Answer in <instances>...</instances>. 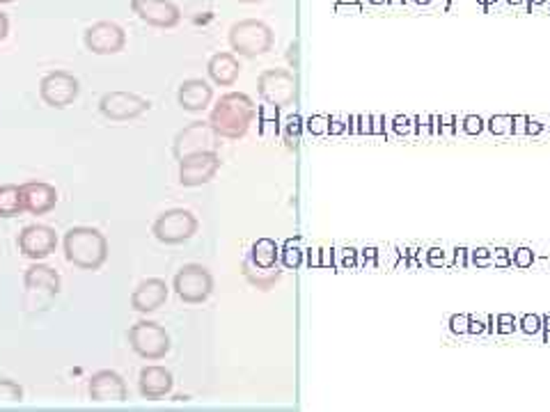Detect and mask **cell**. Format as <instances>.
<instances>
[{
    "label": "cell",
    "instance_id": "6da1fadb",
    "mask_svg": "<svg viewBox=\"0 0 550 412\" xmlns=\"http://www.w3.org/2000/svg\"><path fill=\"white\" fill-rule=\"evenodd\" d=\"M254 119V103L243 92H227L218 98V103L211 108L209 124L220 138L239 140L248 133Z\"/></svg>",
    "mask_w": 550,
    "mask_h": 412
},
{
    "label": "cell",
    "instance_id": "7a4b0ae2",
    "mask_svg": "<svg viewBox=\"0 0 550 412\" xmlns=\"http://www.w3.org/2000/svg\"><path fill=\"white\" fill-rule=\"evenodd\" d=\"M62 245L67 261L80 270H99L108 259V241L94 227H71Z\"/></svg>",
    "mask_w": 550,
    "mask_h": 412
},
{
    "label": "cell",
    "instance_id": "3957f363",
    "mask_svg": "<svg viewBox=\"0 0 550 412\" xmlns=\"http://www.w3.org/2000/svg\"><path fill=\"white\" fill-rule=\"evenodd\" d=\"M273 41H275L273 30L264 21L243 19L236 21L229 28V46H232L234 53H239L243 57H257L268 53L273 48Z\"/></svg>",
    "mask_w": 550,
    "mask_h": 412
},
{
    "label": "cell",
    "instance_id": "277c9868",
    "mask_svg": "<svg viewBox=\"0 0 550 412\" xmlns=\"http://www.w3.org/2000/svg\"><path fill=\"white\" fill-rule=\"evenodd\" d=\"M129 344L138 358L143 360H163L170 353V334L166 328L154 321L140 318L129 328Z\"/></svg>",
    "mask_w": 550,
    "mask_h": 412
},
{
    "label": "cell",
    "instance_id": "5b68a950",
    "mask_svg": "<svg viewBox=\"0 0 550 412\" xmlns=\"http://www.w3.org/2000/svg\"><path fill=\"white\" fill-rule=\"evenodd\" d=\"M257 92L266 105L289 108L296 101V76L289 69H266L257 78Z\"/></svg>",
    "mask_w": 550,
    "mask_h": 412
},
{
    "label": "cell",
    "instance_id": "8992f818",
    "mask_svg": "<svg viewBox=\"0 0 550 412\" xmlns=\"http://www.w3.org/2000/svg\"><path fill=\"white\" fill-rule=\"evenodd\" d=\"M198 218L188 209H170L154 220L152 234L156 236V241L166 245H179L198 234Z\"/></svg>",
    "mask_w": 550,
    "mask_h": 412
},
{
    "label": "cell",
    "instance_id": "52a82bcc",
    "mask_svg": "<svg viewBox=\"0 0 550 412\" xmlns=\"http://www.w3.org/2000/svg\"><path fill=\"white\" fill-rule=\"evenodd\" d=\"M172 288L184 302L200 304L213 291V275L202 263H186L177 270L175 279H172Z\"/></svg>",
    "mask_w": 550,
    "mask_h": 412
},
{
    "label": "cell",
    "instance_id": "ba28073f",
    "mask_svg": "<svg viewBox=\"0 0 550 412\" xmlns=\"http://www.w3.org/2000/svg\"><path fill=\"white\" fill-rule=\"evenodd\" d=\"M218 147H220V135L211 128L209 122H191L186 128L177 133L172 152H175L177 161H182L193 154L218 152Z\"/></svg>",
    "mask_w": 550,
    "mask_h": 412
},
{
    "label": "cell",
    "instance_id": "9c48e42d",
    "mask_svg": "<svg viewBox=\"0 0 550 412\" xmlns=\"http://www.w3.org/2000/svg\"><path fill=\"white\" fill-rule=\"evenodd\" d=\"M80 82L69 71H51L39 80V96L51 108H67L78 98Z\"/></svg>",
    "mask_w": 550,
    "mask_h": 412
},
{
    "label": "cell",
    "instance_id": "30bf717a",
    "mask_svg": "<svg viewBox=\"0 0 550 412\" xmlns=\"http://www.w3.org/2000/svg\"><path fill=\"white\" fill-rule=\"evenodd\" d=\"M150 108H152V103L147 101L145 96L136 94V92H122V89L103 94L101 101H99V112L106 119H113V122L136 119V117H140V115H145Z\"/></svg>",
    "mask_w": 550,
    "mask_h": 412
},
{
    "label": "cell",
    "instance_id": "8fae6325",
    "mask_svg": "<svg viewBox=\"0 0 550 412\" xmlns=\"http://www.w3.org/2000/svg\"><path fill=\"white\" fill-rule=\"evenodd\" d=\"M85 48L94 55H115L124 51L126 32L115 21H96L85 30Z\"/></svg>",
    "mask_w": 550,
    "mask_h": 412
},
{
    "label": "cell",
    "instance_id": "7c38bea8",
    "mask_svg": "<svg viewBox=\"0 0 550 412\" xmlns=\"http://www.w3.org/2000/svg\"><path fill=\"white\" fill-rule=\"evenodd\" d=\"M220 170V156L218 152H204L193 154L179 161V184L186 188H198L209 184Z\"/></svg>",
    "mask_w": 550,
    "mask_h": 412
},
{
    "label": "cell",
    "instance_id": "4fadbf2b",
    "mask_svg": "<svg viewBox=\"0 0 550 412\" xmlns=\"http://www.w3.org/2000/svg\"><path fill=\"white\" fill-rule=\"evenodd\" d=\"M57 247V234L48 225H28L19 234V252L32 261H42Z\"/></svg>",
    "mask_w": 550,
    "mask_h": 412
},
{
    "label": "cell",
    "instance_id": "5bb4252c",
    "mask_svg": "<svg viewBox=\"0 0 550 412\" xmlns=\"http://www.w3.org/2000/svg\"><path fill=\"white\" fill-rule=\"evenodd\" d=\"M131 10L154 28H175L182 21V10L172 0H131Z\"/></svg>",
    "mask_w": 550,
    "mask_h": 412
},
{
    "label": "cell",
    "instance_id": "9a60e30c",
    "mask_svg": "<svg viewBox=\"0 0 550 412\" xmlns=\"http://www.w3.org/2000/svg\"><path fill=\"white\" fill-rule=\"evenodd\" d=\"M87 394L94 403H110V401L122 403V401L129 399V387H126V381L117 374V371L101 369L89 378Z\"/></svg>",
    "mask_w": 550,
    "mask_h": 412
},
{
    "label": "cell",
    "instance_id": "2e32d148",
    "mask_svg": "<svg viewBox=\"0 0 550 412\" xmlns=\"http://www.w3.org/2000/svg\"><path fill=\"white\" fill-rule=\"evenodd\" d=\"M168 293H170V288L161 277L143 279V282L136 286V291L131 293V309L138 311V314H152V311L166 304Z\"/></svg>",
    "mask_w": 550,
    "mask_h": 412
},
{
    "label": "cell",
    "instance_id": "e0dca14e",
    "mask_svg": "<svg viewBox=\"0 0 550 412\" xmlns=\"http://www.w3.org/2000/svg\"><path fill=\"white\" fill-rule=\"evenodd\" d=\"M21 200H23V211L26 213L44 216V213L55 209L57 191H55V186L46 184V181H28V184H21Z\"/></svg>",
    "mask_w": 550,
    "mask_h": 412
},
{
    "label": "cell",
    "instance_id": "ac0fdd59",
    "mask_svg": "<svg viewBox=\"0 0 550 412\" xmlns=\"http://www.w3.org/2000/svg\"><path fill=\"white\" fill-rule=\"evenodd\" d=\"M175 387V378L172 374L161 365H150L140 369V376H138V390H140V397L147 401H159L163 397H168Z\"/></svg>",
    "mask_w": 550,
    "mask_h": 412
},
{
    "label": "cell",
    "instance_id": "d6986e66",
    "mask_svg": "<svg viewBox=\"0 0 550 412\" xmlns=\"http://www.w3.org/2000/svg\"><path fill=\"white\" fill-rule=\"evenodd\" d=\"M213 98V87L202 78H188L179 85L177 101L188 112H202L209 108Z\"/></svg>",
    "mask_w": 550,
    "mask_h": 412
},
{
    "label": "cell",
    "instance_id": "ffe728a7",
    "mask_svg": "<svg viewBox=\"0 0 550 412\" xmlns=\"http://www.w3.org/2000/svg\"><path fill=\"white\" fill-rule=\"evenodd\" d=\"M23 284H26L28 291H42L46 295H57L60 293V275L57 270L46 266V263L32 261L30 266L23 273Z\"/></svg>",
    "mask_w": 550,
    "mask_h": 412
},
{
    "label": "cell",
    "instance_id": "44dd1931",
    "mask_svg": "<svg viewBox=\"0 0 550 412\" xmlns=\"http://www.w3.org/2000/svg\"><path fill=\"white\" fill-rule=\"evenodd\" d=\"M207 73L216 85L229 87L239 80L241 64L232 53H216V55H211V60L207 64Z\"/></svg>",
    "mask_w": 550,
    "mask_h": 412
},
{
    "label": "cell",
    "instance_id": "7402d4cb",
    "mask_svg": "<svg viewBox=\"0 0 550 412\" xmlns=\"http://www.w3.org/2000/svg\"><path fill=\"white\" fill-rule=\"evenodd\" d=\"M254 266L261 268H273L277 266V259H280V247L273 241V238H257L250 247V257H248Z\"/></svg>",
    "mask_w": 550,
    "mask_h": 412
},
{
    "label": "cell",
    "instance_id": "603a6c76",
    "mask_svg": "<svg viewBox=\"0 0 550 412\" xmlns=\"http://www.w3.org/2000/svg\"><path fill=\"white\" fill-rule=\"evenodd\" d=\"M243 275H245V279H248V282H250L252 286L261 288V291H268V288L273 286V284L277 282V279H280L282 270L277 268V266H273V268L254 266V263L248 259V261L243 263Z\"/></svg>",
    "mask_w": 550,
    "mask_h": 412
},
{
    "label": "cell",
    "instance_id": "cb8c5ba5",
    "mask_svg": "<svg viewBox=\"0 0 550 412\" xmlns=\"http://www.w3.org/2000/svg\"><path fill=\"white\" fill-rule=\"evenodd\" d=\"M23 213L21 186L3 184L0 186V218H14Z\"/></svg>",
    "mask_w": 550,
    "mask_h": 412
},
{
    "label": "cell",
    "instance_id": "d4e9b609",
    "mask_svg": "<svg viewBox=\"0 0 550 412\" xmlns=\"http://www.w3.org/2000/svg\"><path fill=\"white\" fill-rule=\"evenodd\" d=\"M23 387L10 378H0V403H21Z\"/></svg>",
    "mask_w": 550,
    "mask_h": 412
},
{
    "label": "cell",
    "instance_id": "484cf974",
    "mask_svg": "<svg viewBox=\"0 0 550 412\" xmlns=\"http://www.w3.org/2000/svg\"><path fill=\"white\" fill-rule=\"evenodd\" d=\"M486 126H489L491 133L498 135V138L512 135L514 133V115H493Z\"/></svg>",
    "mask_w": 550,
    "mask_h": 412
},
{
    "label": "cell",
    "instance_id": "4316f807",
    "mask_svg": "<svg viewBox=\"0 0 550 412\" xmlns=\"http://www.w3.org/2000/svg\"><path fill=\"white\" fill-rule=\"evenodd\" d=\"M301 247L296 241H287L284 252H282V263L287 268H298L301 266Z\"/></svg>",
    "mask_w": 550,
    "mask_h": 412
},
{
    "label": "cell",
    "instance_id": "83f0119b",
    "mask_svg": "<svg viewBox=\"0 0 550 412\" xmlns=\"http://www.w3.org/2000/svg\"><path fill=\"white\" fill-rule=\"evenodd\" d=\"M461 126H463V133H465V135H472V138H475V135H479L482 131H484L486 122H484L479 115H465Z\"/></svg>",
    "mask_w": 550,
    "mask_h": 412
},
{
    "label": "cell",
    "instance_id": "f1b7e54d",
    "mask_svg": "<svg viewBox=\"0 0 550 412\" xmlns=\"http://www.w3.org/2000/svg\"><path fill=\"white\" fill-rule=\"evenodd\" d=\"M470 263L477 268H489L493 266V252L486 250V247H477V250L470 252Z\"/></svg>",
    "mask_w": 550,
    "mask_h": 412
},
{
    "label": "cell",
    "instance_id": "f546056e",
    "mask_svg": "<svg viewBox=\"0 0 550 412\" xmlns=\"http://www.w3.org/2000/svg\"><path fill=\"white\" fill-rule=\"evenodd\" d=\"M516 328H519V321L514 314H500L495 318V332L500 334H512Z\"/></svg>",
    "mask_w": 550,
    "mask_h": 412
},
{
    "label": "cell",
    "instance_id": "4dcf8cb0",
    "mask_svg": "<svg viewBox=\"0 0 550 412\" xmlns=\"http://www.w3.org/2000/svg\"><path fill=\"white\" fill-rule=\"evenodd\" d=\"M535 252L530 250V247H519V250L514 252V257H512V261H514V266H519V268H530L532 263H535Z\"/></svg>",
    "mask_w": 550,
    "mask_h": 412
},
{
    "label": "cell",
    "instance_id": "1f68e13d",
    "mask_svg": "<svg viewBox=\"0 0 550 412\" xmlns=\"http://www.w3.org/2000/svg\"><path fill=\"white\" fill-rule=\"evenodd\" d=\"M413 128H415L413 117H406V115H397V117H392V131H395L397 135H408Z\"/></svg>",
    "mask_w": 550,
    "mask_h": 412
},
{
    "label": "cell",
    "instance_id": "d6a6232c",
    "mask_svg": "<svg viewBox=\"0 0 550 412\" xmlns=\"http://www.w3.org/2000/svg\"><path fill=\"white\" fill-rule=\"evenodd\" d=\"M521 330L525 334H539L541 332V316L539 314H525L521 318Z\"/></svg>",
    "mask_w": 550,
    "mask_h": 412
},
{
    "label": "cell",
    "instance_id": "836d02e7",
    "mask_svg": "<svg viewBox=\"0 0 550 412\" xmlns=\"http://www.w3.org/2000/svg\"><path fill=\"white\" fill-rule=\"evenodd\" d=\"M468 321H470V314H454L449 318V330L456 337L468 334Z\"/></svg>",
    "mask_w": 550,
    "mask_h": 412
},
{
    "label": "cell",
    "instance_id": "e575fe53",
    "mask_svg": "<svg viewBox=\"0 0 550 412\" xmlns=\"http://www.w3.org/2000/svg\"><path fill=\"white\" fill-rule=\"evenodd\" d=\"M456 117L454 115H440L438 117V133L440 135H454L456 131Z\"/></svg>",
    "mask_w": 550,
    "mask_h": 412
},
{
    "label": "cell",
    "instance_id": "d590c367",
    "mask_svg": "<svg viewBox=\"0 0 550 412\" xmlns=\"http://www.w3.org/2000/svg\"><path fill=\"white\" fill-rule=\"evenodd\" d=\"M298 133H301V119H298V117H291L289 124H287V142H289V147H296Z\"/></svg>",
    "mask_w": 550,
    "mask_h": 412
},
{
    "label": "cell",
    "instance_id": "8d00e7d4",
    "mask_svg": "<svg viewBox=\"0 0 550 412\" xmlns=\"http://www.w3.org/2000/svg\"><path fill=\"white\" fill-rule=\"evenodd\" d=\"M426 263H429L431 268L445 266V250H440V247H431V250L426 252Z\"/></svg>",
    "mask_w": 550,
    "mask_h": 412
},
{
    "label": "cell",
    "instance_id": "74e56055",
    "mask_svg": "<svg viewBox=\"0 0 550 412\" xmlns=\"http://www.w3.org/2000/svg\"><path fill=\"white\" fill-rule=\"evenodd\" d=\"M493 263H495V268H509V266H514V261H512V257H509L507 247H498L495 254H493Z\"/></svg>",
    "mask_w": 550,
    "mask_h": 412
},
{
    "label": "cell",
    "instance_id": "f35d334b",
    "mask_svg": "<svg viewBox=\"0 0 550 412\" xmlns=\"http://www.w3.org/2000/svg\"><path fill=\"white\" fill-rule=\"evenodd\" d=\"M454 266L458 268L470 266V250H468V247H456L454 250Z\"/></svg>",
    "mask_w": 550,
    "mask_h": 412
},
{
    "label": "cell",
    "instance_id": "ab89813d",
    "mask_svg": "<svg viewBox=\"0 0 550 412\" xmlns=\"http://www.w3.org/2000/svg\"><path fill=\"white\" fill-rule=\"evenodd\" d=\"M484 332H486V323L470 316V321H468V334H484Z\"/></svg>",
    "mask_w": 550,
    "mask_h": 412
},
{
    "label": "cell",
    "instance_id": "60d3db41",
    "mask_svg": "<svg viewBox=\"0 0 550 412\" xmlns=\"http://www.w3.org/2000/svg\"><path fill=\"white\" fill-rule=\"evenodd\" d=\"M310 131H312V133H326V131H328V119L326 117H312L310 119Z\"/></svg>",
    "mask_w": 550,
    "mask_h": 412
},
{
    "label": "cell",
    "instance_id": "b9f144b4",
    "mask_svg": "<svg viewBox=\"0 0 550 412\" xmlns=\"http://www.w3.org/2000/svg\"><path fill=\"white\" fill-rule=\"evenodd\" d=\"M528 115H514V133L525 135V126H528Z\"/></svg>",
    "mask_w": 550,
    "mask_h": 412
},
{
    "label": "cell",
    "instance_id": "7bdbcfd3",
    "mask_svg": "<svg viewBox=\"0 0 550 412\" xmlns=\"http://www.w3.org/2000/svg\"><path fill=\"white\" fill-rule=\"evenodd\" d=\"M544 133V124L537 119H528V126H525V135H541Z\"/></svg>",
    "mask_w": 550,
    "mask_h": 412
},
{
    "label": "cell",
    "instance_id": "ee69618b",
    "mask_svg": "<svg viewBox=\"0 0 550 412\" xmlns=\"http://www.w3.org/2000/svg\"><path fill=\"white\" fill-rule=\"evenodd\" d=\"M7 35H10V19L5 12H0V41H5Z\"/></svg>",
    "mask_w": 550,
    "mask_h": 412
},
{
    "label": "cell",
    "instance_id": "f6af8a7d",
    "mask_svg": "<svg viewBox=\"0 0 550 412\" xmlns=\"http://www.w3.org/2000/svg\"><path fill=\"white\" fill-rule=\"evenodd\" d=\"M363 257H365V263L369 261V263H379V250H376V247H365L363 250Z\"/></svg>",
    "mask_w": 550,
    "mask_h": 412
},
{
    "label": "cell",
    "instance_id": "bcb514c9",
    "mask_svg": "<svg viewBox=\"0 0 550 412\" xmlns=\"http://www.w3.org/2000/svg\"><path fill=\"white\" fill-rule=\"evenodd\" d=\"M369 119H372V135H383L385 133V126H383L385 117H369Z\"/></svg>",
    "mask_w": 550,
    "mask_h": 412
},
{
    "label": "cell",
    "instance_id": "7dc6e473",
    "mask_svg": "<svg viewBox=\"0 0 550 412\" xmlns=\"http://www.w3.org/2000/svg\"><path fill=\"white\" fill-rule=\"evenodd\" d=\"M356 259H358V252L353 250V247H349V250H344V266L353 268V266H356Z\"/></svg>",
    "mask_w": 550,
    "mask_h": 412
},
{
    "label": "cell",
    "instance_id": "c3c4849f",
    "mask_svg": "<svg viewBox=\"0 0 550 412\" xmlns=\"http://www.w3.org/2000/svg\"><path fill=\"white\" fill-rule=\"evenodd\" d=\"M541 330H544V339H550V314L541 316Z\"/></svg>",
    "mask_w": 550,
    "mask_h": 412
},
{
    "label": "cell",
    "instance_id": "681fc988",
    "mask_svg": "<svg viewBox=\"0 0 550 412\" xmlns=\"http://www.w3.org/2000/svg\"><path fill=\"white\" fill-rule=\"evenodd\" d=\"M486 332H491V334L495 332V316H493V314L486 316Z\"/></svg>",
    "mask_w": 550,
    "mask_h": 412
},
{
    "label": "cell",
    "instance_id": "f907efd6",
    "mask_svg": "<svg viewBox=\"0 0 550 412\" xmlns=\"http://www.w3.org/2000/svg\"><path fill=\"white\" fill-rule=\"evenodd\" d=\"M328 128H331L333 133H342V131H344V124H342V122H333V126H328Z\"/></svg>",
    "mask_w": 550,
    "mask_h": 412
},
{
    "label": "cell",
    "instance_id": "816d5d0a",
    "mask_svg": "<svg viewBox=\"0 0 550 412\" xmlns=\"http://www.w3.org/2000/svg\"><path fill=\"white\" fill-rule=\"evenodd\" d=\"M477 3H479V5L484 7V10H489V7H491V5H495V3H498V0H477Z\"/></svg>",
    "mask_w": 550,
    "mask_h": 412
},
{
    "label": "cell",
    "instance_id": "f5cc1de1",
    "mask_svg": "<svg viewBox=\"0 0 550 412\" xmlns=\"http://www.w3.org/2000/svg\"><path fill=\"white\" fill-rule=\"evenodd\" d=\"M528 3H530V12H532V5H546L548 0H528Z\"/></svg>",
    "mask_w": 550,
    "mask_h": 412
},
{
    "label": "cell",
    "instance_id": "db71d44e",
    "mask_svg": "<svg viewBox=\"0 0 550 412\" xmlns=\"http://www.w3.org/2000/svg\"><path fill=\"white\" fill-rule=\"evenodd\" d=\"M369 3H374V5H383V3H388V0H369Z\"/></svg>",
    "mask_w": 550,
    "mask_h": 412
},
{
    "label": "cell",
    "instance_id": "11a10c76",
    "mask_svg": "<svg viewBox=\"0 0 550 412\" xmlns=\"http://www.w3.org/2000/svg\"><path fill=\"white\" fill-rule=\"evenodd\" d=\"M507 3H509V5H521L523 0H507Z\"/></svg>",
    "mask_w": 550,
    "mask_h": 412
},
{
    "label": "cell",
    "instance_id": "9f6ffc18",
    "mask_svg": "<svg viewBox=\"0 0 550 412\" xmlns=\"http://www.w3.org/2000/svg\"><path fill=\"white\" fill-rule=\"evenodd\" d=\"M415 3H417V5H429L431 0H415Z\"/></svg>",
    "mask_w": 550,
    "mask_h": 412
},
{
    "label": "cell",
    "instance_id": "6f0895ef",
    "mask_svg": "<svg viewBox=\"0 0 550 412\" xmlns=\"http://www.w3.org/2000/svg\"><path fill=\"white\" fill-rule=\"evenodd\" d=\"M10 3H16V0H0V5H10Z\"/></svg>",
    "mask_w": 550,
    "mask_h": 412
},
{
    "label": "cell",
    "instance_id": "680465c9",
    "mask_svg": "<svg viewBox=\"0 0 550 412\" xmlns=\"http://www.w3.org/2000/svg\"><path fill=\"white\" fill-rule=\"evenodd\" d=\"M388 3H392V5H401V3H404V0H388Z\"/></svg>",
    "mask_w": 550,
    "mask_h": 412
},
{
    "label": "cell",
    "instance_id": "91938a15",
    "mask_svg": "<svg viewBox=\"0 0 550 412\" xmlns=\"http://www.w3.org/2000/svg\"><path fill=\"white\" fill-rule=\"evenodd\" d=\"M239 3H261V0H239Z\"/></svg>",
    "mask_w": 550,
    "mask_h": 412
},
{
    "label": "cell",
    "instance_id": "94428289",
    "mask_svg": "<svg viewBox=\"0 0 550 412\" xmlns=\"http://www.w3.org/2000/svg\"><path fill=\"white\" fill-rule=\"evenodd\" d=\"M344 3H349V5H358V0H344Z\"/></svg>",
    "mask_w": 550,
    "mask_h": 412
},
{
    "label": "cell",
    "instance_id": "6125c7cd",
    "mask_svg": "<svg viewBox=\"0 0 550 412\" xmlns=\"http://www.w3.org/2000/svg\"><path fill=\"white\" fill-rule=\"evenodd\" d=\"M548 3H550V0H548Z\"/></svg>",
    "mask_w": 550,
    "mask_h": 412
}]
</instances>
